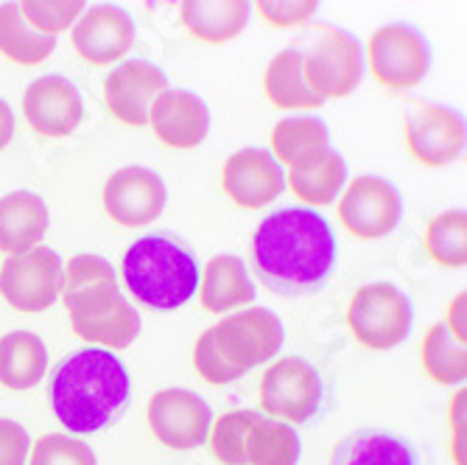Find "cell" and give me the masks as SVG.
Masks as SVG:
<instances>
[{
  "mask_svg": "<svg viewBox=\"0 0 467 465\" xmlns=\"http://www.w3.org/2000/svg\"><path fill=\"white\" fill-rule=\"evenodd\" d=\"M406 143L414 160L429 168H442L464 154V118L445 104L411 101L403 115Z\"/></svg>",
  "mask_w": 467,
  "mask_h": 465,
  "instance_id": "cell-11",
  "label": "cell"
},
{
  "mask_svg": "<svg viewBox=\"0 0 467 465\" xmlns=\"http://www.w3.org/2000/svg\"><path fill=\"white\" fill-rule=\"evenodd\" d=\"M23 115L31 130L42 138H67L84 118V101L78 88L57 73L31 81L23 96Z\"/></svg>",
  "mask_w": 467,
  "mask_h": 465,
  "instance_id": "cell-17",
  "label": "cell"
},
{
  "mask_svg": "<svg viewBox=\"0 0 467 465\" xmlns=\"http://www.w3.org/2000/svg\"><path fill=\"white\" fill-rule=\"evenodd\" d=\"M464 306H467V294L459 291L456 298H453V303H451V309H448V322H445L448 331L453 333V340L462 343V345L467 340V331H464Z\"/></svg>",
  "mask_w": 467,
  "mask_h": 465,
  "instance_id": "cell-39",
  "label": "cell"
},
{
  "mask_svg": "<svg viewBox=\"0 0 467 465\" xmlns=\"http://www.w3.org/2000/svg\"><path fill=\"white\" fill-rule=\"evenodd\" d=\"M254 294H258V289L249 280L246 264L238 256H227V252L210 259L204 275L199 278V303L213 314L246 306L254 301Z\"/></svg>",
  "mask_w": 467,
  "mask_h": 465,
  "instance_id": "cell-21",
  "label": "cell"
},
{
  "mask_svg": "<svg viewBox=\"0 0 467 465\" xmlns=\"http://www.w3.org/2000/svg\"><path fill=\"white\" fill-rule=\"evenodd\" d=\"M48 398L67 432L96 435L112 427L130 407V370L107 348L76 351L54 370Z\"/></svg>",
  "mask_w": 467,
  "mask_h": 465,
  "instance_id": "cell-2",
  "label": "cell"
},
{
  "mask_svg": "<svg viewBox=\"0 0 467 465\" xmlns=\"http://www.w3.org/2000/svg\"><path fill=\"white\" fill-rule=\"evenodd\" d=\"M193 367L196 373L204 378L207 385H233L238 382V373L219 356V351L213 348V340H210V331H204L199 340H196V348H193Z\"/></svg>",
  "mask_w": 467,
  "mask_h": 465,
  "instance_id": "cell-35",
  "label": "cell"
},
{
  "mask_svg": "<svg viewBox=\"0 0 467 465\" xmlns=\"http://www.w3.org/2000/svg\"><path fill=\"white\" fill-rule=\"evenodd\" d=\"M120 272L132 298L154 312H174L199 291L196 256L162 233L143 236L126 249Z\"/></svg>",
  "mask_w": 467,
  "mask_h": 465,
  "instance_id": "cell-4",
  "label": "cell"
},
{
  "mask_svg": "<svg viewBox=\"0 0 467 465\" xmlns=\"http://www.w3.org/2000/svg\"><path fill=\"white\" fill-rule=\"evenodd\" d=\"M372 79L387 90H409L426 79L431 68L429 37L411 23H387L367 42Z\"/></svg>",
  "mask_w": 467,
  "mask_h": 465,
  "instance_id": "cell-7",
  "label": "cell"
},
{
  "mask_svg": "<svg viewBox=\"0 0 467 465\" xmlns=\"http://www.w3.org/2000/svg\"><path fill=\"white\" fill-rule=\"evenodd\" d=\"M258 412L238 409L227 412L216 420L213 432H210V454H213L222 465H246V435L252 424L258 420Z\"/></svg>",
  "mask_w": 467,
  "mask_h": 465,
  "instance_id": "cell-32",
  "label": "cell"
},
{
  "mask_svg": "<svg viewBox=\"0 0 467 465\" xmlns=\"http://www.w3.org/2000/svg\"><path fill=\"white\" fill-rule=\"evenodd\" d=\"M149 123H151L154 135L168 149L188 152V149H196L207 138L210 110L196 93L168 88L154 99L151 112H149Z\"/></svg>",
  "mask_w": 467,
  "mask_h": 465,
  "instance_id": "cell-19",
  "label": "cell"
},
{
  "mask_svg": "<svg viewBox=\"0 0 467 465\" xmlns=\"http://www.w3.org/2000/svg\"><path fill=\"white\" fill-rule=\"evenodd\" d=\"M306 79L319 99H345L364 79V51L356 34L322 26L303 51Z\"/></svg>",
  "mask_w": 467,
  "mask_h": 465,
  "instance_id": "cell-6",
  "label": "cell"
},
{
  "mask_svg": "<svg viewBox=\"0 0 467 465\" xmlns=\"http://www.w3.org/2000/svg\"><path fill=\"white\" fill-rule=\"evenodd\" d=\"M464 398H467V393L462 387V393H456L453 407H451V420H453V460H456V465H467V460H464Z\"/></svg>",
  "mask_w": 467,
  "mask_h": 465,
  "instance_id": "cell-38",
  "label": "cell"
},
{
  "mask_svg": "<svg viewBox=\"0 0 467 465\" xmlns=\"http://www.w3.org/2000/svg\"><path fill=\"white\" fill-rule=\"evenodd\" d=\"M411 322L414 309L409 294L387 280L356 289L348 309L353 336L369 351H392L403 345L411 333Z\"/></svg>",
  "mask_w": 467,
  "mask_h": 465,
  "instance_id": "cell-5",
  "label": "cell"
},
{
  "mask_svg": "<svg viewBox=\"0 0 467 465\" xmlns=\"http://www.w3.org/2000/svg\"><path fill=\"white\" fill-rule=\"evenodd\" d=\"M420 362L422 370L429 373L431 382L437 385H464L467 378V351L462 343L453 340L445 322H434L429 333L422 336L420 348Z\"/></svg>",
  "mask_w": 467,
  "mask_h": 465,
  "instance_id": "cell-30",
  "label": "cell"
},
{
  "mask_svg": "<svg viewBox=\"0 0 467 465\" xmlns=\"http://www.w3.org/2000/svg\"><path fill=\"white\" fill-rule=\"evenodd\" d=\"M28 465H99L88 443L67 435H46L31 446Z\"/></svg>",
  "mask_w": 467,
  "mask_h": 465,
  "instance_id": "cell-34",
  "label": "cell"
},
{
  "mask_svg": "<svg viewBox=\"0 0 467 465\" xmlns=\"http://www.w3.org/2000/svg\"><path fill=\"white\" fill-rule=\"evenodd\" d=\"M426 247L431 259L451 269L467 267V214L464 210H445L434 217L426 233Z\"/></svg>",
  "mask_w": 467,
  "mask_h": 465,
  "instance_id": "cell-31",
  "label": "cell"
},
{
  "mask_svg": "<svg viewBox=\"0 0 467 465\" xmlns=\"http://www.w3.org/2000/svg\"><path fill=\"white\" fill-rule=\"evenodd\" d=\"M168 90V76L146 59H126L104 79L107 110L126 126H146L154 99Z\"/></svg>",
  "mask_w": 467,
  "mask_h": 465,
  "instance_id": "cell-16",
  "label": "cell"
},
{
  "mask_svg": "<svg viewBox=\"0 0 467 465\" xmlns=\"http://www.w3.org/2000/svg\"><path fill=\"white\" fill-rule=\"evenodd\" d=\"M330 465H420L414 446L384 429H358L338 440Z\"/></svg>",
  "mask_w": 467,
  "mask_h": 465,
  "instance_id": "cell-23",
  "label": "cell"
},
{
  "mask_svg": "<svg viewBox=\"0 0 467 465\" xmlns=\"http://www.w3.org/2000/svg\"><path fill=\"white\" fill-rule=\"evenodd\" d=\"M261 409L283 424H311L325 409V378L303 356L275 362L261 382Z\"/></svg>",
  "mask_w": 467,
  "mask_h": 465,
  "instance_id": "cell-9",
  "label": "cell"
},
{
  "mask_svg": "<svg viewBox=\"0 0 467 465\" xmlns=\"http://www.w3.org/2000/svg\"><path fill=\"white\" fill-rule=\"evenodd\" d=\"M348 183V163L336 149H325L319 157L306 160L285 172V188L306 205H330Z\"/></svg>",
  "mask_w": 467,
  "mask_h": 465,
  "instance_id": "cell-25",
  "label": "cell"
},
{
  "mask_svg": "<svg viewBox=\"0 0 467 465\" xmlns=\"http://www.w3.org/2000/svg\"><path fill=\"white\" fill-rule=\"evenodd\" d=\"M65 264L51 247H34L23 256H9L0 267V294L4 301L26 314L51 309L62 294Z\"/></svg>",
  "mask_w": 467,
  "mask_h": 465,
  "instance_id": "cell-10",
  "label": "cell"
},
{
  "mask_svg": "<svg viewBox=\"0 0 467 465\" xmlns=\"http://www.w3.org/2000/svg\"><path fill=\"white\" fill-rule=\"evenodd\" d=\"M15 138V112L12 107L0 99V152H4Z\"/></svg>",
  "mask_w": 467,
  "mask_h": 465,
  "instance_id": "cell-40",
  "label": "cell"
},
{
  "mask_svg": "<svg viewBox=\"0 0 467 465\" xmlns=\"http://www.w3.org/2000/svg\"><path fill=\"white\" fill-rule=\"evenodd\" d=\"M319 4L314 0H283V4H275V0H264L258 4L261 17L275 26V28H294V26H306L314 15H317Z\"/></svg>",
  "mask_w": 467,
  "mask_h": 465,
  "instance_id": "cell-36",
  "label": "cell"
},
{
  "mask_svg": "<svg viewBox=\"0 0 467 465\" xmlns=\"http://www.w3.org/2000/svg\"><path fill=\"white\" fill-rule=\"evenodd\" d=\"M62 303L81 340L107 351H123L138 340L140 314L118 289L115 269L101 256H76L65 264Z\"/></svg>",
  "mask_w": 467,
  "mask_h": 465,
  "instance_id": "cell-3",
  "label": "cell"
},
{
  "mask_svg": "<svg viewBox=\"0 0 467 465\" xmlns=\"http://www.w3.org/2000/svg\"><path fill=\"white\" fill-rule=\"evenodd\" d=\"M219 356L244 378L252 367L275 359L285 343L283 320L272 309H246L207 328Z\"/></svg>",
  "mask_w": 467,
  "mask_h": 465,
  "instance_id": "cell-8",
  "label": "cell"
},
{
  "mask_svg": "<svg viewBox=\"0 0 467 465\" xmlns=\"http://www.w3.org/2000/svg\"><path fill=\"white\" fill-rule=\"evenodd\" d=\"M222 185L235 205L258 210L285 191V172L272 152L249 146L227 157L222 168Z\"/></svg>",
  "mask_w": 467,
  "mask_h": 465,
  "instance_id": "cell-18",
  "label": "cell"
},
{
  "mask_svg": "<svg viewBox=\"0 0 467 465\" xmlns=\"http://www.w3.org/2000/svg\"><path fill=\"white\" fill-rule=\"evenodd\" d=\"M264 93L280 110H319L325 104L306 79L300 48H285L272 57L264 73Z\"/></svg>",
  "mask_w": 467,
  "mask_h": 465,
  "instance_id": "cell-24",
  "label": "cell"
},
{
  "mask_svg": "<svg viewBox=\"0 0 467 465\" xmlns=\"http://www.w3.org/2000/svg\"><path fill=\"white\" fill-rule=\"evenodd\" d=\"M252 15V4L246 0H188L180 6L182 26L202 42L222 46V42L235 39Z\"/></svg>",
  "mask_w": 467,
  "mask_h": 465,
  "instance_id": "cell-22",
  "label": "cell"
},
{
  "mask_svg": "<svg viewBox=\"0 0 467 465\" xmlns=\"http://www.w3.org/2000/svg\"><path fill=\"white\" fill-rule=\"evenodd\" d=\"M168 202V188L162 177L146 165H126L104 185L107 217L123 227H143L157 222Z\"/></svg>",
  "mask_w": 467,
  "mask_h": 465,
  "instance_id": "cell-14",
  "label": "cell"
},
{
  "mask_svg": "<svg viewBox=\"0 0 467 465\" xmlns=\"http://www.w3.org/2000/svg\"><path fill=\"white\" fill-rule=\"evenodd\" d=\"M46 230L48 207L42 196L31 191H15L0 199V249L6 256H23L39 247Z\"/></svg>",
  "mask_w": 467,
  "mask_h": 465,
  "instance_id": "cell-20",
  "label": "cell"
},
{
  "mask_svg": "<svg viewBox=\"0 0 467 465\" xmlns=\"http://www.w3.org/2000/svg\"><path fill=\"white\" fill-rule=\"evenodd\" d=\"M57 48V37H46L28 26L20 4L0 6V54L15 65L31 68L46 62Z\"/></svg>",
  "mask_w": 467,
  "mask_h": 465,
  "instance_id": "cell-28",
  "label": "cell"
},
{
  "mask_svg": "<svg viewBox=\"0 0 467 465\" xmlns=\"http://www.w3.org/2000/svg\"><path fill=\"white\" fill-rule=\"evenodd\" d=\"M330 149V130L317 115H288L272 132V154L280 165H303Z\"/></svg>",
  "mask_w": 467,
  "mask_h": 465,
  "instance_id": "cell-27",
  "label": "cell"
},
{
  "mask_svg": "<svg viewBox=\"0 0 467 465\" xmlns=\"http://www.w3.org/2000/svg\"><path fill=\"white\" fill-rule=\"evenodd\" d=\"M23 17L28 20V26L46 37H57L65 28L76 26V20L84 15V4L81 0H26L20 4Z\"/></svg>",
  "mask_w": 467,
  "mask_h": 465,
  "instance_id": "cell-33",
  "label": "cell"
},
{
  "mask_svg": "<svg viewBox=\"0 0 467 465\" xmlns=\"http://www.w3.org/2000/svg\"><path fill=\"white\" fill-rule=\"evenodd\" d=\"M146 417L151 435L174 451H193L204 446L210 427H213V412H210L207 401L182 387L154 393Z\"/></svg>",
  "mask_w": 467,
  "mask_h": 465,
  "instance_id": "cell-13",
  "label": "cell"
},
{
  "mask_svg": "<svg viewBox=\"0 0 467 465\" xmlns=\"http://www.w3.org/2000/svg\"><path fill=\"white\" fill-rule=\"evenodd\" d=\"M28 451H31L28 432L17 420L0 417V465H26Z\"/></svg>",
  "mask_w": 467,
  "mask_h": 465,
  "instance_id": "cell-37",
  "label": "cell"
},
{
  "mask_svg": "<svg viewBox=\"0 0 467 465\" xmlns=\"http://www.w3.org/2000/svg\"><path fill=\"white\" fill-rule=\"evenodd\" d=\"M300 454V435L277 417H258L246 435V465H296Z\"/></svg>",
  "mask_w": 467,
  "mask_h": 465,
  "instance_id": "cell-29",
  "label": "cell"
},
{
  "mask_svg": "<svg viewBox=\"0 0 467 465\" xmlns=\"http://www.w3.org/2000/svg\"><path fill=\"white\" fill-rule=\"evenodd\" d=\"M48 370L46 343L31 331H12L0 340V385L9 390H31Z\"/></svg>",
  "mask_w": 467,
  "mask_h": 465,
  "instance_id": "cell-26",
  "label": "cell"
},
{
  "mask_svg": "<svg viewBox=\"0 0 467 465\" xmlns=\"http://www.w3.org/2000/svg\"><path fill=\"white\" fill-rule=\"evenodd\" d=\"M338 219L350 236L361 241L387 238L403 219V196L387 177L361 174L348 185L338 202Z\"/></svg>",
  "mask_w": 467,
  "mask_h": 465,
  "instance_id": "cell-12",
  "label": "cell"
},
{
  "mask_svg": "<svg viewBox=\"0 0 467 465\" xmlns=\"http://www.w3.org/2000/svg\"><path fill=\"white\" fill-rule=\"evenodd\" d=\"M252 267L266 289L306 298L327 286L336 269V236L311 207H280L252 233Z\"/></svg>",
  "mask_w": 467,
  "mask_h": 465,
  "instance_id": "cell-1",
  "label": "cell"
},
{
  "mask_svg": "<svg viewBox=\"0 0 467 465\" xmlns=\"http://www.w3.org/2000/svg\"><path fill=\"white\" fill-rule=\"evenodd\" d=\"M135 20L115 4H99L84 9L76 20L70 42L73 51L88 65H115L135 46Z\"/></svg>",
  "mask_w": 467,
  "mask_h": 465,
  "instance_id": "cell-15",
  "label": "cell"
}]
</instances>
